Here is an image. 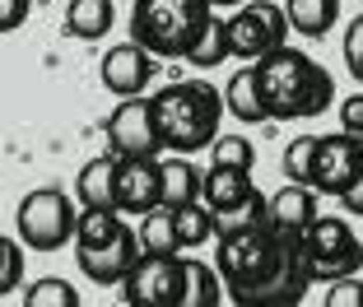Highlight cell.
I'll return each mask as SVG.
<instances>
[{
	"label": "cell",
	"instance_id": "32",
	"mask_svg": "<svg viewBox=\"0 0 363 307\" xmlns=\"http://www.w3.org/2000/svg\"><path fill=\"white\" fill-rule=\"evenodd\" d=\"M340 130L354 140H363V94H350L340 103Z\"/></svg>",
	"mask_w": 363,
	"mask_h": 307
},
{
	"label": "cell",
	"instance_id": "2",
	"mask_svg": "<svg viewBox=\"0 0 363 307\" xmlns=\"http://www.w3.org/2000/svg\"><path fill=\"white\" fill-rule=\"evenodd\" d=\"M252 70H257V89L270 121H312L335 107V74L298 47H275L257 56Z\"/></svg>",
	"mask_w": 363,
	"mask_h": 307
},
{
	"label": "cell",
	"instance_id": "25",
	"mask_svg": "<svg viewBox=\"0 0 363 307\" xmlns=\"http://www.w3.org/2000/svg\"><path fill=\"white\" fill-rule=\"evenodd\" d=\"M23 307H79V289L61 275L33 279V284L23 289Z\"/></svg>",
	"mask_w": 363,
	"mask_h": 307
},
{
	"label": "cell",
	"instance_id": "35",
	"mask_svg": "<svg viewBox=\"0 0 363 307\" xmlns=\"http://www.w3.org/2000/svg\"><path fill=\"white\" fill-rule=\"evenodd\" d=\"M335 201L345 205V214H359V219H363V172L354 177V186L345 191V196H335Z\"/></svg>",
	"mask_w": 363,
	"mask_h": 307
},
{
	"label": "cell",
	"instance_id": "20",
	"mask_svg": "<svg viewBox=\"0 0 363 307\" xmlns=\"http://www.w3.org/2000/svg\"><path fill=\"white\" fill-rule=\"evenodd\" d=\"M284 19L289 33H303L317 43L340 23V0H284Z\"/></svg>",
	"mask_w": 363,
	"mask_h": 307
},
{
	"label": "cell",
	"instance_id": "33",
	"mask_svg": "<svg viewBox=\"0 0 363 307\" xmlns=\"http://www.w3.org/2000/svg\"><path fill=\"white\" fill-rule=\"evenodd\" d=\"M28 14H33V0H0V33L23 28Z\"/></svg>",
	"mask_w": 363,
	"mask_h": 307
},
{
	"label": "cell",
	"instance_id": "8",
	"mask_svg": "<svg viewBox=\"0 0 363 307\" xmlns=\"http://www.w3.org/2000/svg\"><path fill=\"white\" fill-rule=\"evenodd\" d=\"M224 28H228V52L238 61H257V56H266V52L289 43L284 5H275V0H242L224 19Z\"/></svg>",
	"mask_w": 363,
	"mask_h": 307
},
{
	"label": "cell",
	"instance_id": "31",
	"mask_svg": "<svg viewBox=\"0 0 363 307\" xmlns=\"http://www.w3.org/2000/svg\"><path fill=\"white\" fill-rule=\"evenodd\" d=\"M326 307H363V279L359 275H340L326 284Z\"/></svg>",
	"mask_w": 363,
	"mask_h": 307
},
{
	"label": "cell",
	"instance_id": "12",
	"mask_svg": "<svg viewBox=\"0 0 363 307\" xmlns=\"http://www.w3.org/2000/svg\"><path fill=\"white\" fill-rule=\"evenodd\" d=\"M159 79V56H150L135 38L107 47L103 56V89L112 98H135V94H150V84Z\"/></svg>",
	"mask_w": 363,
	"mask_h": 307
},
{
	"label": "cell",
	"instance_id": "36",
	"mask_svg": "<svg viewBox=\"0 0 363 307\" xmlns=\"http://www.w3.org/2000/svg\"><path fill=\"white\" fill-rule=\"evenodd\" d=\"M214 10H238V5H242V0H210Z\"/></svg>",
	"mask_w": 363,
	"mask_h": 307
},
{
	"label": "cell",
	"instance_id": "30",
	"mask_svg": "<svg viewBox=\"0 0 363 307\" xmlns=\"http://www.w3.org/2000/svg\"><path fill=\"white\" fill-rule=\"evenodd\" d=\"M308 163H312V135L289 140V149H284V177L308 186Z\"/></svg>",
	"mask_w": 363,
	"mask_h": 307
},
{
	"label": "cell",
	"instance_id": "6",
	"mask_svg": "<svg viewBox=\"0 0 363 307\" xmlns=\"http://www.w3.org/2000/svg\"><path fill=\"white\" fill-rule=\"evenodd\" d=\"M126 307H182L186 303V252H140L121 275Z\"/></svg>",
	"mask_w": 363,
	"mask_h": 307
},
{
	"label": "cell",
	"instance_id": "11",
	"mask_svg": "<svg viewBox=\"0 0 363 307\" xmlns=\"http://www.w3.org/2000/svg\"><path fill=\"white\" fill-rule=\"evenodd\" d=\"M135 261H140V238L126 223H121L112 238H103V242H75V265L84 270L89 284H98V289L121 284V275H126Z\"/></svg>",
	"mask_w": 363,
	"mask_h": 307
},
{
	"label": "cell",
	"instance_id": "19",
	"mask_svg": "<svg viewBox=\"0 0 363 307\" xmlns=\"http://www.w3.org/2000/svg\"><path fill=\"white\" fill-rule=\"evenodd\" d=\"M112 23H117V5L112 0H70L65 5V33L75 43H98V38H107Z\"/></svg>",
	"mask_w": 363,
	"mask_h": 307
},
{
	"label": "cell",
	"instance_id": "27",
	"mask_svg": "<svg viewBox=\"0 0 363 307\" xmlns=\"http://www.w3.org/2000/svg\"><path fill=\"white\" fill-rule=\"evenodd\" d=\"M228 28H224V19L214 14L210 19V28H205V38L191 47V56H186V65H196V70H210V65H224L228 61Z\"/></svg>",
	"mask_w": 363,
	"mask_h": 307
},
{
	"label": "cell",
	"instance_id": "15",
	"mask_svg": "<svg viewBox=\"0 0 363 307\" xmlns=\"http://www.w3.org/2000/svg\"><path fill=\"white\" fill-rule=\"evenodd\" d=\"M191 201H201V168L191 163V154L159 159V205L163 210H182Z\"/></svg>",
	"mask_w": 363,
	"mask_h": 307
},
{
	"label": "cell",
	"instance_id": "14",
	"mask_svg": "<svg viewBox=\"0 0 363 307\" xmlns=\"http://www.w3.org/2000/svg\"><path fill=\"white\" fill-rule=\"evenodd\" d=\"M317 214H321V196L312 186H303V182H289V186H279L275 196H270V228H275V233L298 238Z\"/></svg>",
	"mask_w": 363,
	"mask_h": 307
},
{
	"label": "cell",
	"instance_id": "34",
	"mask_svg": "<svg viewBox=\"0 0 363 307\" xmlns=\"http://www.w3.org/2000/svg\"><path fill=\"white\" fill-rule=\"evenodd\" d=\"M359 56H363V14H354L345 28V65H354Z\"/></svg>",
	"mask_w": 363,
	"mask_h": 307
},
{
	"label": "cell",
	"instance_id": "28",
	"mask_svg": "<svg viewBox=\"0 0 363 307\" xmlns=\"http://www.w3.org/2000/svg\"><path fill=\"white\" fill-rule=\"evenodd\" d=\"M121 210H79L75 214V242H103L121 228Z\"/></svg>",
	"mask_w": 363,
	"mask_h": 307
},
{
	"label": "cell",
	"instance_id": "3",
	"mask_svg": "<svg viewBox=\"0 0 363 307\" xmlns=\"http://www.w3.org/2000/svg\"><path fill=\"white\" fill-rule=\"evenodd\" d=\"M150 121L159 149L168 154H201L224 126V94L205 79H172L150 94Z\"/></svg>",
	"mask_w": 363,
	"mask_h": 307
},
{
	"label": "cell",
	"instance_id": "13",
	"mask_svg": "<svg viewBox=\"0 0 363 307\" xmlns=\"http://www.w3.org/2000/svg\"><path fill=\"white\" fill-rule=\"evenodd\" d=\"M112 201L121 214H145L159 205V159H117Z\"/></svg>",
	"mask_w": 363,
	"mask_h": 307
},
{
	"label": "cell",
	"instance_id": "1",
	"mask_svg": "<svg viewBox=\"0 0 363 307\" xmlns=\"http://www.w3.org/2000/svg\"><path fill=\"white\" fill-rule=\"evenodd\" d=\"M214 270L224 279V298L238 307H294L317 284L312 261L303 256V238L275 228H247L233 238H214Z\"/></svg>",
	"mask_w": 363,
	"mask_h": 307
},
{
	"label": "cell",
	"instance_id": "10",
	"mask_svg": "<svg viewBox=\"0 0 363 307\" xmlns=\"http://www.w3.org/2000/svg\"><path fill=\"white\" fill-rule=\"evenodd\" d=\"M103 140L112 159H159V135L150 121V94L121 98L103 121Z\"/></svg>",
	"mask_w": 363,
	"mask_h": 307
},
{
	"label": "cell",
	"instance_id": "4",
	"mask_svg": "<svg viewBox=\"0 0 363 307\" xmlns=\"http://www.w3.org/2000/svg\"><path fill=\"white\" fill-rule=\"evenodd\" d=\"M214 19L210 0H135L130 38L159 61H186Z\"/></svg>",
	"mask_w": 363,
	"mask_h": 307
},
{
	"label": "cell",
	"instance_id": "7",
	"mask_svg": "<svg viewBox=\"0 0 363 307\" xmlns=\"http://www.w3.org/2000/svg\"><path fill=\"white\" fill-rule=\"evenodd\" d=\"M298 238H303V256L312 261L317 284H331L340 275H359L363 270V242L340 214H317Z\"/></svg>",
	"mask_w": 363,
	"mask_h": 307
},
{
	"label": "cell",
	"instance_id": "37",
	"mask_svg": "<svg viewBox=\"0 0 363 307\" xmlns=\"http://www.w3.org/2000/svg\"><path fill=\"white\" fill-rule=\"evenodd\" d=\"M350 74H354V79H359V84H363V56H359V61L350 65Z\"/></svg>",
	"mask_w": 363,
	"mask_h": 307
},
{
	"label": "cell",
	"instance_id": "26",
	"mask_svg": "<svg viewBox=\"0 0 363 307\" xmlns=\"http://www.w3.org/2000/svg\"><path fill=\"white\" fill-rule=\"evenodd\" d=\"M210 163L219 168H238V172H252L257 168V145L247 135H214L210 140Z\"/></svg>",
	"mask_w": 363,
	"mask_h": 307
},
{
	"label": "cell",
	"instance_id": "17",
	"mask_svg": "<svg viewBox=\"0 0 363 307\" xmlns=\"http://www.w3.org/2000/svg\"><path fill=\"white\" fill-rule=\"evenodd\" d=\"M219 94H224V112H233V121H242V126H261V121H270L266 117V103H261L252 61H247L242 70H233V79H228Z\"/></svg>",
	"mask_w": 363,
	"mask_h": 307
},
{
	"label": "cell",
	"instance_id": "38",
	"mask_svg": "<svg viewBox=\"0 0 363 307\" xmlns=\"http://www.w3.org/2000/svg\"><path fill=\"white\" fill-rule=\"evenodd\" d=\"M0 252H5V233H0Z\"/></svg>",
	"mask_w": 363,
	"mask_h": 307
},
{
	"label": "cell",
	"instance_id": "9",
	"mask_svg": "<svg viewBox=\"0 0 363 307\" xmlns=\"http://www.w3.org/2000/svg\"><path fill=\"white\" fill-rule=\"evenodd\" d=\"M363 172V140L345 135H312V163H308V186L317 196H345L354 177Z\"/></svg>",
	"mask_w": 363,
	"mask_h": 307
},
{
	"label": "cell",
	"instance_id": "29",
	"mask_svg": "<svg viewBox=\"0 0 363 307\" xmlns=\"http://www.w3.org/2000/svg\"><path fill=\"white\" fill-rule=\"evenodd\" d=\"M23 242H10L5 238V252H0V303L14 294V289H23Z\"/></svg>",
	"mask_w": 363,
	"mask_h": 307
},
{
	"label": "cell",
	"instance_id": "16",
	"mask_svg": "<svg viewBox=\"0 0 363 307\" xmlns=\"http://www.w3.org/2000/svg\"><path fill=\"white\" fill-rule=\"evenodd\" d=\"M112 177H117V159L98 154L75 172V205L79 210H117L112 201Z\"/></svg>",
	"mask_w": 363,
	"mask_h": 307
},
{
	"label": "cell",
	"instance_id": "24",
	"mask_svg": "<svg viewBox=\"0 0 363 307\" xmlns=\"http://www.w3.org/2000/svg\"><path fill=\"white\" fill-rule=\"evenodd\" d=\"M140 252H177V228H172V210H163V205H154V210L140 214Z\"/></svg>",
	"mask_w": 363,
	"mask_h": 307
},
{
	"label": "cell",
	"instance_id": "18",
	"mask_svg": "<svg viewBox=\"0 0 363 307\" xmlns=\"http://www.w3.org/2000/svg\"><path fill=\"white\" fill-rule=\"evenodd\" d=\"M266 223H270V196L252 186L238 205L214 210V238H233V233H247V228H266Z\"/></svg>",
	"mask_w": 363,
	"mask_h": 307
},
{
	"label": "cell",
	"instance_id": "21",
	"mask_svg": "<svg viewBox=\"0 0 363 307\" xmlns=\"http://www.w3.org/2000/svg\"><path fill=\"white\" fill-rule=\"evenodd\" d=\"M252 191V172H238V168H219V163H210V168L201 172V201L210 205V210H224V205H238Z\"/></svg>",
	"mask_w": 363,
	"mask_h": 307
},
{
	"label": "cell",
	"instance_id": "5",
	"mask_svg": "<svg viewBox=\"0 0 363 307\" xmlns=\"http://www.w3.org/2000/svg\"><path fill=\"white\" fill-rule=\"evenodd\" d=\"M75 196H65L61 186H38L28 191L14 210V228H19V242L28 252H61V247L75 242Z\"/></svg>",
	"mask_w": 363,
	"mask_h": 307
},
{
	"label": "cell",
	"instance_id": "22",
	"mask_svg": "<svg viewBox=\"0 0 363 307\" xmlns=\"http://www.w3.org/2000/svg\"><path fill=\"white\" fill-rule=\"evenodd\" d=\"M172 228H177V252H196L214 238V210L205 201H191L172 210Z\"/></svg>",
	"mask_w": 363,
	"mask_h": 307
},
{
	"label": "cell",
	"instance_id": "23",
	"mask_svg": "<svg viewBox=\"0 0 363 307\" xmlns=\"http://www.w3.org/2000/svg\"><path fill=\"white\" fill-rule=\"evenodd\" d=\"M186 303L191 307H219L224 303V279H219V270L196 261V256H186Z\"/></svg>",
	"mask_w": 363,
	"mask_h": 307
}]
</instances>
